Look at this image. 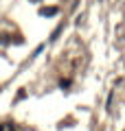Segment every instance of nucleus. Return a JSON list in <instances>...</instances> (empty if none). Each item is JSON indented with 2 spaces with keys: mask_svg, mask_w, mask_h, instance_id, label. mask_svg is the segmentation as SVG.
Instances as JSON below:
<instances>
[{
  "mask_svg": "<svg viewBox=\"0 0 125 131\" xmlns=\"http://www.w3.org/2000/svg\"><path fill=\"white\" fill-rule=\"evenodd\" d=\"M59 13V9L57 7H42L40 9V15H44V18H53V15Z\"/></svg>",
  "mask_w": 125,
  "mask_h": 131,
  "instance_id": "obj_1",
  "label": "nucleus"
}]
</instances>
